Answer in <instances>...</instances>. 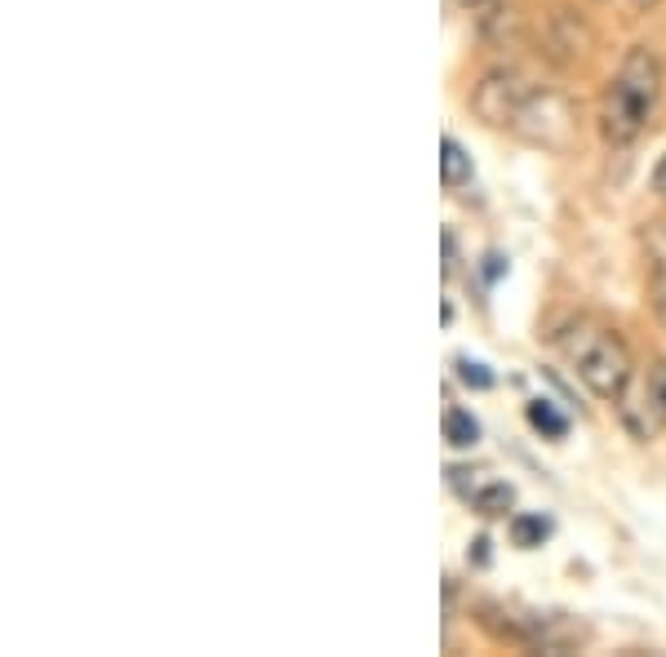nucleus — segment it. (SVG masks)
I'll return each mask as SVG.
<instances>
[{"label":"nucleus","instance_id":"obj_1","mask_svg":"<svg viewBox=\"0 0 666 657\" xmlns=\"http://www.w3.org/2000/svg\"><path fill=\"white\" fill-rule=\"evenodd\" d=\"M662 93V63L653 50H644V44H636V50H627L623 67H617L604 103H600V133L604 143L613 147H627L636 143V138L644 133V120L657 103Z\"/></svg>","mask_w":666,"mask_h":657},{"label":"nucleus","instance_id":"obj_2","mask_svg":"<svg viewBox=\"0 0 666 657\" xmlns=\"http://www.w3.org/2000/svg\"><path fill=\"white\" fill-rule=\"evenodd\" d=\"M564 347H568V360H574V373L595 400L617 404L627 396V387L636 383L631 351L617 334H609V328H574V338Z\"/></svg>","mask_w":666,"mask_h":657},{"label":"nucleus","instance_id":"obj_3","mask_svg":"<svg viewBox=\"0 0 666 657\" xmlns=\"http://www.w3.org/2000/svg\"><path fill=\"white\" fill-rule=\"evenodd\" d=\"M525 143L542 147V152H564L568 143H574V129H578V116H574V103L564 99V93L555 89H538L525 99V107H520L515 125H511Z\"/></svg>","mask_w":666,"mask_h":657},{"label":"nucleus","instance_id":"obj_4","mask_svg":"<svg viewBox=\"0 0 666 657\" xmlns=\"http://www.w3.org/2000/svg\"><path fill=\"white\" fill-rule=\"evenodd\" d=\"M529 93H534V85L515 67H489L471 89V112L481 116L485 125H494V129H507V125H515V116H520V107H525Z\"/></svg>","mask_w":666,"mask_h":657},{"label":"nucleus","instance_id":"obj_5","mask_svg":"<svg viewBox=\"0 0 666 657\" xmlns=\"http://www.w3.org/2000/svg\"><path fill=\"white\" fill-rule=\"evenodd\" d=\"M617 409H623V422L631 427L636 440H653L666 427V360H653L640 378V391L631 396V387H627Z\"/></svg>","mask_w":666,"mask_h":657},{"label":"nucleus","instance_id":"obj_6","mask_svg":"<svg viewBox=\"0 0 666 657\" xmlns=\"http://www.w3.org/2000/svg\"><path fill=\"white\" fill-rule=\"evenodd\" d=\"M471 472H449V485L462 493V502H471L481 515H507L511 506H515V489L507 485V480H485V472H481V480H466Z\"/></svg>","mask_w":666,"mask_h":657},{"label":"nucleus","instance_id":"obj_7","mask_svg":"<svg viewBox=\"0 0 666 657\" xmlns=\"http://www.w3.org/2000/svg\"><path fill=\"white\" fill-rule=\"evenodd\" d=\"M551 27H555L551 44H555V50H564V59H582L591 50V31H587V23L574 10H555L551 14Z\"/></svg>","mask_w":666,"mask_h":657},{"label":"nucleus","instance_id":"obj_8","mask_svg":"<svg viewBox=\"0 0 666 657\" xmlns=\"http://www.w3.org/2000/svg\"><path fill=\"white\" fill-rule=\"evenodd\" d=\"M440 182L449 186V192H453V186H462V182H471V156L462 152V143L453 133L440 138Z\"/></svg>","mask_w":666,"mask_h":657},{"label":"nucleus","instance_id":"obj_9","mask_svg":"<svg viewBox=\"0 0 666 657\" xmlns=\"http://www.w3.org/2000/svg\"><path fill=\"white\" fill-rule=\"evenodd\" d=\"M445 440H449L453 449L481 445V422H475L466 409H449V413H445Z\"/></svg>","mask_w":666,"mask_h":657},{"label":"nucleus","instance_id":"obj_10","mask_svg":"<svg viewBox=\"0 0 666 657\" xmlns=\"http://www.w3.org/2000/svg\"><path fill=\"white\" fill-rule=\"evenodd\" d=\"M511 538H515V546H542L547 538H551V520H542V515H515L511 520Z\"/></svg>","mask_w":666,"mask_h":657},{"label":"nucleus","instance_id":"obj_11","mask_svg":"<svg viewBox=\"0 0 666 657\" xmlns=\"http://www.w3.org/2000/svg\"><path fill=\"white\" fill-rule=\"evenodd\" d=\"M529 422H534V431H542V436H551V440H560V436L568 431V417L555 413L551 400H529Z\"/></svg>","mask_w":666,"mask_h":657},{"label":"nucleus","instance_id":"obj_12","mask_svg":"<svg viewBox=\"0 0 666 657\" xmlns=\"http://www.w3.org/2000/svg\"><path fill=\"white\" fill-rule=\"evenodd\" d=\"M644 245H649V258H653L657 267H666V222H649Z\"/></svg>","mask_w":666,"mask_h":657},{"label":"nucleus","instance_id":"obj_13","mask_svg":"<svg viewBox=\"0 0 666 657\" xmlns=\"http://www.w3.org/2000/svg\"><path fill=\"white\" fill-rule=\"evenodd\" d=\"M458 373H462V383H466V387H481V391L494 383L489 373H485V364H475V360H458Z\"/></svg>","mask_w":666,"mask_h":657},{"label":"nucleus","instance_id":"obj_14","mask_svg":"<svg viewBox=\"0 0 666 657\" xmlns=\"http://www.w3.org/2000/svg\"><path fill=\"white\" fill-rule=\"evenodd\" d=\"M653 311H657V320L666 324V267L653 271Z\"/></svg>","mask_w":666,"mask_h":657},{"label":"nucleus","instance_id":"obj_15","mask_svg":"<svg viewBox=\"0 0 666 657\" xmlns=\"http://www.w3.org/2000/svg\"><path fill=\"white\" fill-rule=\"evenodd\" d=\"M458 267V245H453V231H445V275H453Z\"/></svg>","mask_w":666,"mask_h":657},{"label":"nucleus","instance_id":"obj_16","mask_svg":"<svg viewBox=\"0 0 666 657\" xmlns=\"http://www.w3.org/2000/svg\"><path fill=\"white\" fill-rule=\"evenodd\" d=\"M653 192H657V196L666 201V156H662V160L653 165Z\"/></svg>","mask_w":666,"mask_h":657},{"label":"nucleus","instance_id":"obj_17","mask_svg":"<svg viewBox=\"0 0 666 657\" xmlns=\"http://www.w3.org/2000/svg\"><path fill=\"white\" fill-rule=\"evenodd\" d=\"M631 5H636L640 14H649V10H657V5H662V0H631Z\"/></svg>","mask_w":666,"mask_h":657},{"label":"nucleus","instance_id":"obj_18","mask_svg":"<svg viewBox=\"0 0 666 657\" xmlns=\"http://www.w3.org/2000/svg\"><path fill=\"white\" fill-rule=\"evenodd\" d=\"M462 5H466V10H471V5H485V0H462Z\"/></svg>","mask_w":666,"mask_h":657}]
</instances>
